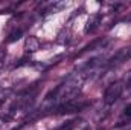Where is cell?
Segmentation results:
<instances>
[{
  "label": "cell",
  "instance_id": "1",
  "mask_svg": "<svg viewBox=\"0 0 131 130\" xmlns=\"http://www.w3.org/2000/svg\"><path fill=\"white\" fill-rule=\"evenodd\" d=\"M82 83H84V77L81 73H73L63 84H60L50 95H47L46 99H53V103L58 101L60 106L64 104V103H69V101H73V98L79 92Z\"/></svg>",
  "mask_w": 131,
  "mask_h": 130
},
{
  "label": "cell",
  "instance_id": "2",
  "mask_svg": "<svg viewBox=\"0 0 131 130\" xmlns=\"http://www.w3.org/2000/svg\"><path fill=\"white\" fill-rule=\"evenodd\" d=\"M122 90H124V86H122L121 81L111 83V84L105 89V94H104V101H105V104H114V103L121 98Z\"/></svg>",
  "mask_w": 131,
  "mask_h": 130
},
{
  "label": "cell",
  "instance_id": "3",
  "mask_svg": "<svg viewBox=\"0 0 131 130\" xmlns=\"http://www.w3.org/2000/svg\"><path fill=\"white\" fill-rule=\"evenodd\" d=\"M25 49H26V52H35V51H38L40 49V40L37 38V37H34V35H29V37H26V41H25Z\"/></svg>",
  "mask_w": 131,
  "mask_h": 130
},
{
  "label": "cell",
  "instance_id": "4",
  "mask_svg": "<svg viewBox=\"0 0 131 130\" xmlns=\"http://www.w3.org/2000/svg\"><path fill=\"white\" fill-rule=\"evenodd\" d=\"M23 35V31L21 29H17V31H14V32H11L9 34V37H8V43H12V41H15V40H18L20 37Z\"/></svg>",
  "mask_w": 131,
  "mask_h": 130
},
{
  "label": "cell",
  "instance_id": "5",
  "mask_svg": "<svg viewBox=\"0 0 131 130\" xmlns=\"http://www.w3.org/2000/svg\"><path fill=\"white\" fill-rule=\"evenodd\" d=\"M98 23H99V15H96V17H93L92 18V22L89 20V26H87V29H85V32H92L96 26H98Z\"/></svg>",
  "mask_w": 131,
  "mask_h": 130
},
{
  "label": "cell",
  "instance_id": "6",
  "mask_svg": "<svg viewBox=\"0 0 131 130\" xmlns=\"http://www.w3.org/2000/svg\"><path fill=\"white\" fill-rule=\"evenodd\" d=\"M124 115H125L127 118H131V104H127V106L124 107Z\"/></svg>",
  "mask_w": 131,
  "mask_h": 130
},
{
  "label": "cell",
  "instance_id": "7",
  "mask_svg": "<svg viewBox=\"0 0 131 130\" xmlns=\"http://www.w3.org/2000/svg\"><path fill=\"white\" fill-rule=\"evenodd\" d=\"M127 55H128V57L131 58V49H128V51H127Z\"/></svg>",
  "mask_w": 131,
  "mask_h": 130
}]
</instances>
